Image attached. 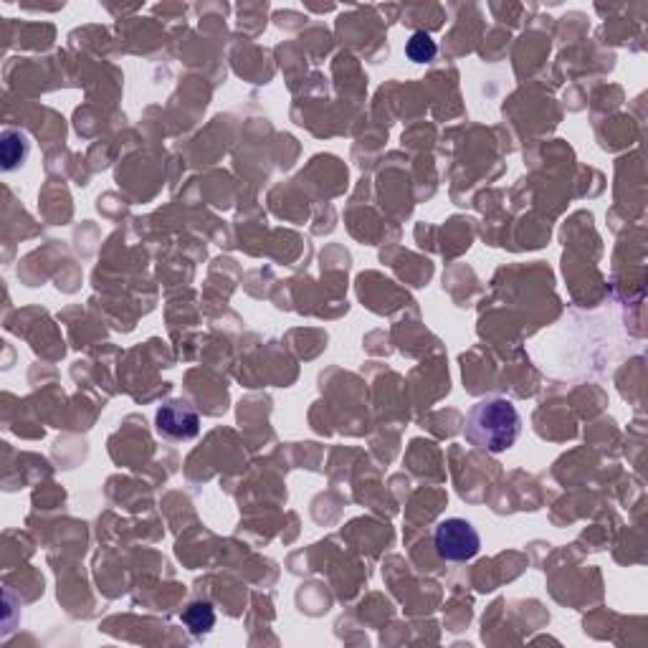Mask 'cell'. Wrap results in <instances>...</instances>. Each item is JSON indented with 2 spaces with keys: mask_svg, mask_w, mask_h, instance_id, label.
Listing matches in <instances>:
<instances>
[{
  "mask_svg": "<svg viewBox=\"0 0 648 648\" xmlns=\"http://www.w3.org/2000/svg\"><path fill=\"white\" fill-rule=\"evenodd\" d=\"M522 433V416L507 398H484L466 413L464 438L486 454H504Z\"/></svg>",
  "mask_w": 648,
  "mask_h": 648,
  "instance_id": "6da1fadb",
  "label": "cell"
},
{
  "mask_svg": "<svg viewBox=\"0 0 648 648\" xmlns=\"http://www.w3.org/2000/svg\"><path fill=\"white\" fill-rule=\"evenodd\" d=\"M433 547L446 562H466L479 555L481 537L469 519H441L433 530Z\"/></svg>",
  "mask_w": 648,
  "mask_h": 648,
  "instance_id": "7a4b0ae2",
  "label": "cell"
},
{
  "mask_svg": "<svg viewBox=\"0 0 648 648\" xmlns=\"http://www.w3.org/2000/svg\"><path fill=\"white\" fill-rule=\"evenodd\" d=\"M155 428L168 441H190L200 431L198 411L188 400H170L157 411Z\"/></svg>",
  "mask_w": 648,
  "mask_h": 648,
  "instance_id": "3957f363",
  "label": "cell"
},
{
  "mask_svg": "<svg viewBox=\"0 0 648 648\" xmlns=\"http://www.w3.org/2000/svg\"><path fill=\"white\" fill-rule=\"evenodd\" d=\"M28 152H31V142L21 130H3V135H0V162H3L6 173L21 168L23 162L28 160Z\"/></svg>",
  "mask_w": 648,
  "mask_h": 648,
  "instance_id": "277c9868",
  "label": "cell"
},
{
  "mask_svg": "<svg viewBox=\"0 0 648 648\" xmlns=\"http://www.w3.org/2000/svg\"><path fill=\"white\" fill-rule=\"evenodd\" d=\"M183 623L190 628L193 636H206L216 626V613L208 603H190L188 611L183 613Z\"/></svg>",
  "mask_w": 648,
  "mask_h": 648,
  "instance_id": "5b68a950",
  "label": "cell"
},
{
  "mask_svg": "<svg viewBox=\"0 0 648 648\" xmlns=\"http://www.w3.org/2000/svg\"><path fill=\"white\" fill-rule=\"evenodd\" d=\"M438 46L426 31H416L411 38H408V44H405V56L413 61V64H428V61L436 59Z\"/></svg>",
  "mask_w": 648,
  "mask_h": 648,
  "instance_id": "8992f818",
  "label": "cell"
}]
</instances>
